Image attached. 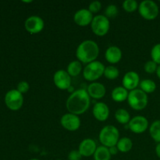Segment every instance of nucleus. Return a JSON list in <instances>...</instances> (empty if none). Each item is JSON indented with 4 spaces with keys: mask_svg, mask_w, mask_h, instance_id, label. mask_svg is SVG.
I'll return each mask as SVG.
<instances>
[{
    "mask_svg": "<svg viewBox=\"0 0 160 160\" xmlns=\"http://www.w3.org/2000/svg\"><path fill=\"white\" fill-rule=\"evenodd\" d=\"M90 98L85 89H78L74 91L66 102L67 109L69 112L77 116L84 114L90 106Z\"/></svg>",
    "mask_w": 160,
    "mask_h": 160,
    "instance_id": "1",
    "label": "nucleus"
},
{
    "mask_svg": "<svg viewBox=\"0 0 160 160\" xmlns=\"http://www.w3.org/2000/svg\"><path fill=\"white\" fill-rule=\"evenodd\" d=\"M99 54L98 44L92 40H85L81 42L76 50L78 60L82 63L88 64L94 62Z\"/></svg>",
    "mask_w": 160,
    "mask_h": 160,
    "instance_id": "2",
    "label": "nucleus"
},
{
    "mask_svg": "<svg viewBox=\"0 0 160 160\" xmlns=\"http://www.w3.org/2000/svg\"><path fill=\"white\" fill-rule=\"evenodd\" d=\"M120 140L118 129L112 125L105 126L99 133V141L102 145L107 148L116 146Z\"/></svg>",
    "mask_w": 160,
    "mask_h": 160,
    "instance_id": "3",
    "label": "nucleus"
},
{
    "mask_svg": "<svg viewBox=\"0 0 160 160\" xmlns=\"http://www.w3.org/2000/svg\"><path fill=\"white\" fill-rule=\"evenodd\" d=\"M128 102L134 110H142L148 103V95L141 89H134L128 94Z\"/></svg>",
    "mask_w": 160,
    "mask_h": 160,
    "instance_id": "4",
    "label": "nucleus"
},
{
    "mask_svg": "<svg viewBox=\"0 0 160 160\" xmlns=\"http://www.w3.org/2000/svg\"><path fill=\"white\" fill-rule=\"evenodd\" d=\"M105 69L106 67L102 62L95 60L87 64L83 70V76L88 81H97L104 74Z\"/></svg>",
    "mask_w": 160,
    "mask_h": 160,
    "instance_id": "5",
    "label": "nucleus"
},
{
    "mask_svg": "<svg viewBox=\"0 0 160 160\" xmlns=\"http://www.w3.org/2000/svg\"><path fill=\"white\" fill-rule=\"evenodd\" d=\"M138 12L142 17L147 20H153L159 15V6L152 0H145L139 4Z\"/></svg>",
    "mask_w": 160,
    "mask_h": 160,
    "instance_id": "6",
    "label": "nucleus"
},
{
    "mask_svg": "<svg viewBox=\"0 0 160 160\" xmlns=\"http://www.w3.org/2000/svg\"><path fill=\"white\" fill-rule=\"evenodd\" d=\"M92 31L95 35L104 36L109 32L110 28L109 20L105 15H97L94 17L91 23Z\"/></svg>",
    "mask_w": 160,
    "mask_h": 160,
    "instance_id": "7",
    "label": "nucleus"
},
{
    "mask_svg": "<svg viewBox=\"0 0 160 160\" xmlns=\"http://www.w3.org/2000/svg\"><path fill=\"white\" fill-rule=\"evenodd\" d=\"M5 103L8 109L17 111L23 106V96L17 89H12L6 92L5 95Z\"/></svg>",
    "mask_w": 160,
    "mask_h": 160,
    "instance_id": "8",
    "label": "nucleus"
},
{
    "mask_svg": "<svg viewBox=\"0 0 160 160\" xmlns=\"http://www.w3.org/2000/svg\"><path fill=\"white\" fill-rule=\"evenodd\" d=\"M45 27V22L42 17L38 16H31L26 19L24 28L28 33L35 34L40 33Z\"/></svg>",
    "mask_w": 160,
    "mask_h": 160,
    "instance_id": "9",
    "label": "nucleus"
},
{
    "mask_svg": "<svg viewBox=\"0 0 160 160\" xmlns=\"http://www.w3.org/2000/svg\"><path fill=\"white\" fill-rule=\"evenodd\" d=\"M53 82L59 90H68L71 86V77L67 70H59L53 75Z\"/></svg>",
    "mask_w": 160,
    "mask_h": 160,
    "instance_id": "10",
    "label": "nucleus"
},
{
    "mask_svg": "<svg viewBox=\"0 0 160 160\" xmlns=\"http://www.w3.org/2000/svg\"><path fill=\"white\" fill-rule=\"evenodd\" d=\"M60 124L67 131H76L81 127V120L78 116L68 112L61 117Z\"/></svg>",
    "mask_w": 160,
    "mask_h": 160,
    "instance_id": "11",
    "label": "nucleus"
},
{
    "mask_svg": "<svg viewBox=\"0 0 160 160\" xmlns=\"http://www.w3.org/2000/svg\"><path fill=\"white\" fill-rule=\"evenodd\" d=\"M128 128L134 134H142L148 128V121L143 116H136L131 119Z\"/></svg>",
    "mask_w": 160,
    "mask_h": 160,
    "instance_id": "12",
    "label": "nucleus"
},
{
    "mask_svg": "<svg viewBox=\"0 0 160 160\" xmlns=\"http://www.w3.org/2000/svg\"><path fill=\"white\" fill-rule=\"evenodd\" d=\"M93 18V14L87 9H79L73 16V20L80 27H86L91 24Z\"/></svg>",
    "mask_w": 160,
    "mask_h": 160,
    "instance_id": "13",
    "label": "nucleus"
},
{
    "mask_svg": "<svg viewBox=\"0 0 160 160\" xmlns=\"http://www.w3.org/2000/svg\"><path fill=\"white\" fill-rule=\"evenodd\" d=\"M140 84V78L138 73L134 71H129L123 76L122 80L123 87L127 90L133 91L137 89V87Z\"/></svg>",
    "mask_w": 160,
    "mask_h": 160,
    "instance_id": "14",
    "label": "nucleus"
},
{
    "mask_svg": "<svg viewBox=\"0 0 160 160\" xmlns=\"http://www.w3.org/2000/svg\"><path fill=\"white\" fill-rule=\"evenodd\" d=\"M96 143L92 138H86L80 143L78 151L83 157H90L94 156L96 151Z\"/></svg>",
    "mask_w": 160,
    "mask_h": 160,
    "instance_id": "15",
    "label": "nucleus"
},
{
    "mask_svg": "<svg viewBox=\"0 0 160 160\" xmlns=\"http://www.w3.org/2000/svg\"><path fill=\"white\" fill-rule=\"evenodd\" d=\"M93 116L97 120L100 122H104L109 118V109L107 105L104 102H97L93 106Z\"/></svg>",
    "mask_w": 160,
    "mask_h": 160,
    "instance_id": "16",
    "label": "nucleus"
},
{
    "mask_svg": "<svg viewBox=\"0 0 160 160\" xmlns=\"http://www.w3.org/2000/svg\"><path fill=\"white\" fill-rule=\"evenodd\" d=\"M87 92L91 98L100 99L106 95V89L102 84L98 82H92L88 86Z\"/></svg>",
    "mask_w": 160,
    "mask_h": 160,
    "instance_id": "17",
    "label": "nucleus"
},
{
    "mask_svg": "<svg viewBox=\"0 0 160 160\" xmlns=\"http://www.w3.org/2000/svg\"><path fill=\"white\" fill-rule=\"evenodd\" d=\"M105 58L109 63H118L122 58L121 49L117 46H109L105 52Z\"/></svg>",
    "mask_w": 160,
    "mask_h": 160,
    "instance_id": "18",
    "label": "nucleus"
},
{
    "mask_svg": "<svg viewBox=\"0 0 160 160\" xmlns=\"http://www.w3.org/2000/svg\"><path fill=\"white\" fill-rule=\"evenodd\" d=\"M128 94L129 93L125 88L123 86H118L112 90L111 96L116 102H123L125 100H128Z\"/></svg>",
    "mask_w": 160,
    "mask_h": 160,
    "instance_id": "19",
    "label": "nucleus"
},
{
    "mask_svg": "<svg viewBox=\"0 0 160 160\" xmlns=\"http://www.w3.org/2000/svg\"><path fill=\"white\" fill-rule=\"evenodd\" d=\"M93 156L95 160H110L112 157L110 152H109V148L103 146V145L97 147L96 151Z\"/></svg>",
    "mask_w": 160,
    "mask_h": 160,
    "instance_id": "20",
    "label": "nucleus"
},
{
    "mask_svg": "<svg viewBox=\"0 0 160 160\" xmlns=\"http://www.w3.org/2000/svg\"><path fill=\"white\" fill-rule=\"evenodd\" d=\"M67 71L70 77H78L82 71V64L78 60L72 61L67 66Z\"/></svg>",
    "mask_w": 160,
    "mask_h": 160,
    "instance_id": "21",
    "label": "nucleus"
},
{
    "mask_svg": "<svg viewBox=\"0 0 160 160\" xmlns=\"http://www.w3.org/2000/svg\"><path fill=\"white\" fill-rule=\"evenodd\" d=\"M133 146V142L129 138H120L118 143H117V147L118 148L119 152L123 153L128 152L131 150Z\"/></svg>",
    "mask_w": 160,
    "mask_h": 160,
    "instance_id": "22",
    "label": "nucleus"
},
{
    "mask_svg": "<svg viewBox=\"0 0 160 160\" xmlns=\"http://www.w3.org/2000/svg\"><path fill=\"white\" fill-rule=\"evenodd\" d=\"M139 86L141 90L146 94L153 93L156 89V84L151 79L142 80V81H140Z\"/></svg>",
    "mask_w": 160,
    "mask_h": 160,
    "instance_id": "23",
    "label": "nucleus"
},
{
    "mask_svg": "<svg viewBox=\"0 0 160 160\" xmlns=\"http://www.w3.org/2000/svg\"><path fill=\"white\" fill-rule=\"evenodd\" d=\"M115 119L121 124H127L131 120V115L126 109H119L115 112Z\"/></svg>",
    "mask_w": 160,
    "mask_h": 160,
    "instance_id": "24",
    "label": "nucleus"
},
{
    "mask_svg": "<svg viewBox=\"0 0 160 160\" xmlns=\"http://www.w3.org/2000/svg\"><path fill=\"white\" fill-rule=\"evenodd\" d=\"M149 134L155 142L160 143V120H156L150 125Z\"/></svg>",
    "mask_w": 160,
    "mask_h": 160,
    "instance_id": "25",
    "label": "nucleus"
},
{
    "mask_svg": "<svg viewBox=\"0 0 160 160\" xmlns=\"http://www.w3.org/2000/svg\"><path fill=\"white\" fill-rule=\"evenodd\" d=\"M120 74V71L118 69L114 66H108L106 67L104 71V76L109 80H115Z\"/></svg>",
    "mask_w": 160,
    "mask_h": 160,
    "instance_id": "26",
    "label": "nucleus"
},
{
    "mask_svg": "<svg viewBox=\"0 0 160 160\" xmlns=\"http://www.w3.org/2000/svg\"><path fill=\"white\" fill-rule=\"evenodd\" d=\"M123 9L128 12H133L138 9V3L135 0H125L122 4Z\"/></svg>",
    "mask_w": 160,
    "mask_h": 160,
    "instance_id": "27",
    "label": "nucleus"
},
{
    "mask_svg": "<svg viewBox=\"0 0 160 160\" xmlns=\"http://www.w3.org/2000/svg\"><path fill=\"white\" fill-rule=\"evenodd\" d=\"M152 60L160 65V43L156 44L151 50Z\"/></svg>",
    "mask_w": 160,
    "mask_h": 160,
    "instance_id": "28",
    "label": "nucleus"
},
{
    "mask_svg": "<svg viewBox=\"0 0 160 160\" xmlns=\"http://www.w3.org/2000/svg\"><path fill=\"white\" fill-rule=\"evenodd\" d=\"M118 14V8L116 5L110 4L106 7V10H105V16L109 18H114Z\"/></svg>",
    "mask_w": 160,
    "mask_h": 160,
    "instance_id": "29",
    "label": "nucleus"
},
{
    "mask_svg": "<svg viewBox=\"0 0 160 160\" xmlns=\"http://www.w3.org/2000/svg\"><path fill=\"white\" fill-rule=\"evenodd\" d=\"M158 64L156 63L153 60L147 61L144 66L145 71L148 73H153L156 72V70L158 68Z\"/></svg>",
    "mask_w": 160,
    "mask_h": 160,
    "instance_id": "30",
    "label": "nucleus"
},
{
    "mask_svg": "<svg viewBox=\"0 0 160 160\" xmlns=\"http://www.w3.org/2000/svg\"><path fill=\"white\" fill-rule=\"evenodd\" d=\"M102 9V3L99 1H93L90 3L88 6V10L92 14L97 13Z\"/></svg>",
    "mask_w": 160,
    "mask_h": 160,
    "instance_id": "31",
    "label": "nucleus"
},
{
    "mask_svg": "<svg viewBox=\"0 0 160 160\" xmlns=\"http://www.w3.org/2000/svg\"><path fill=\"white\" fill-rule=\"evenodd\" d=\"M30 89V84L29 83L25 81H22L18 83L17 87V90L20 92L21 94L27 93Z\"/></svg>",
    "mask_w": 160,
    "mask_h": 160,
    "instance_id": "32",
    "label": "nucleus"
},
{
    "mask_svg": "<svg viewBox=\"0 0 160 160\" xmlns=\"http://www.w3.org/2000/svg\"><path fill=\"white\" fill-rule=\"evenodd\" d=\"M83 156H81V153L79 152V151L78 150H72L69 152L68 156V160H81Z\"/></svg>",
    "mask_w": 160,
    "mask_h": 160,
    "instance_id": "33",
    "label": "nucleus"
},
{
    "mask_svg": "<svg viewBox=\"0 0 160 160\" xmlns=\"http://www.w3.org/2000/svg\"><path fill=\"white\" fill-rule=\"evenodd\" d=\"M109 152H110L111 156H115V155H117V152H119V150H118V148H117V145H116V146L110 147V148H109Z\"/></svg>",
    "mask_w": 160,
    "mask_h": 160,
    "instance_id": "34",
    "label": "nucleus"
},
{
    "mask_svg": "<svg viewBox=\"0 0 160 160\" xmlns=\"http://www.w3.org/2000/svg\"><path fill=\"white\" fill-rule=\"evenodd\" d=\"M156 154L160 159V143H158L156 146Z\"/></svg>",
    "mask_w": 160,
    "mask_h": 160,
    "instance_id": "35",
    "label": "nucleus"
},
{
    "mask_svg": "<svg viewBox=\"0 0 160 160\" xmlns=\"http://www.w3.org/2000/svg\"><path fill=\"white\" fill-rule=\"evenodd\" d=\"M156 75H157L158 78L160 79V65L158 66V68H157V70H156Z\"/></svg>",
    "mask_w": 160,
    "mask_h": 160,
    "instance_id": "36",
    "label": "nucleus"
},
{
    "mask_svg": "<svg viewBox=\"0 0 160 160\" xmlns=\"http://www.w3.org/2000/svg\"><path fill=\"white\" fill-rule=\"evenodd\" d=\"M28 160H40L38 159H28Z\"/></svg>",
    "mask_w": 160,
    "mask_h": 160,
    "instance_id": "37",
    "label": "nucleus"
},
{
    "mask_svg": "<svg viewBox=\"0 0 160 160\" xmlns=\"http://www.w3.org/2000/svg\"><path fill=\"white\" fill-rule=\"evenodd\" d=\"M57 160H59V159H57Z\"/></svg>",
    "mask_w": 160,
    "mask_h": 160,
    "instance_id": "38",
    "label": "nucleus"
}]
</instances>
